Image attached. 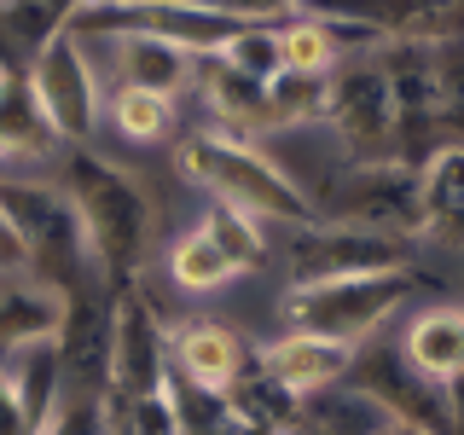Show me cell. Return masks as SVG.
<instances>
[{
  "instance_id": "obj_18",
  "label": "cell",
  "mask_w": 464,
  "mask_h": 435,
  "mask_svg": "<svg viewBox=\"0 0 464 435\" xmlns=\"http://www.w3.org/2000/svg\"><path fill=\"white\" fill-rule=\"evenodd\" d=\"M0 273H29V261H24V244H18V232H12L6 209H0Z\"/></svg>"
},
{
  "instance_id": "obj_17",
  "label": "cell",
  "mask_w": 464,
  "mask_h": 435,
  "mask_svg": "<svg viewBox=\"0 0 464 435\" xmlns=\"http://www.w3.org/2000/svg\"><path fill=\"white\" fill-rule=\"evenodd\" d=\"M157 6H186V12H209V18H232V24H267L273 12H296V0H157Z\"/></svg>"
},
{
  "instance_id": "obj_4",
  "label": "cell",
  "mask_w": 464,
  "mask_h": 435,
  "mask_svg": "<svg viewBox=\"0 0 464 435\" xmlns=\"http://www.w3.org/2000/svg\"><path fill=\"white\" fill-rule=\"evenodd\" d=\"M354 395H366L389 424H406V430H424V435H453L459 430V401L453 389H435L424 383L412 366L401 360V348L389 331H377L354 348L348 360V377H343Z\"/></svg>"
},
{
  "instance_id": "obj_8",
  "label": "cell",
  "mask_w": 464,
  "mask_h": 435,
  "mask_svg": "<svg viewBox=\"0 0 464 435\" xmlns=\"http://www.w3.org/2000/svg\"><path fill=\"white\" fill-rule=\"evenodd\" d=\"M348 360H354L348 343L314 337V331H267V337L250 348L256 377L273 389V395H285L290 406L319 395V389H337L348 377Z\"/></svg>"
},
{
  "instance_id": "obj_15",
  "label": "cell",
  "mask_w": 464,
  "mask_h": 435,
  "mask_svg": "<svg viewBox=\"0 0 464 435\" xmlns=\"http://www.w3.org/2000/svg\"><path fill=\"white\" fill-rule=\"evenodd\" d=\"M192 227L232 261V267L244 273V279L267 267V227L250 221L244 209H232V203H221V198H203L198 215H192Z\"/></svg>"
},
{
  "instance_id": "obj_11",
  "label": "cell",
  "mask_w": 464,
  "mask_h": 435,
  "mask_svg": "<svg viewBox=\"0 0 464 435\" xmlns=\"http://www.w3.org/2000/svg\"><path fill=\"white\" fill-rule=\"evenodd\" d=\"M273 47H279V70H285V76H319V82H325L343 58L372 53V47H383V41L354 35V29L325 24V18H308V12H285V24H273Z\"/></svg>"
},
{
  "instance_id": "obj_7",
  "label": "cell",
  "mask_w": 464,
  "mask_h": 435,
  "mask_svg": "<svg viewBox=\"0 0 464 435\" xmlns=\"http://www.w3.org/2000/svg\"><path fill=\"white\" fill-rule=\"evenodd\" d=\"M250 337L227 319L192 314V319H169L163 325V354H169V383L198 389V395L227 401L238 389V377L250 372Z\"/></svg>"
},
{
  "instance_id": "obj_12",
  "label": "cell",
  "mask_w": 464,
  "mask_h": 435,
  "mask_svg": "<svg viewBox=\"0 0 464 435\" xmlns=\"http://www.w3.org/2000/svg\"><path fill=\"white\" fill-rule=\"evenodd\" d=\"M58 389H64L58 331H53V337H29V343H18V348H6V354H0V395L12 401L24 435L47 418V406L58 401Z\"/></svg>"
},
{
  "instance_id": "obj_5",
  "label": "cell",
  "mask_w": 464,
  "mask_h": 435,
  "mask_svg": "<svg viewBox=\"0 0 464 435\" xmlns=\"http://www.w3.org/2000/svg\"><path fill=\"white\" fill-rule=\"evenodd\" d=\"M325 128L348 145L354 163H389L395 157V93H389L377 47L343 58L325 76Z\"/></svg>"
},
{
  "instance_id": "obj_16",
  "label": "cell",
  "mask_w": 464,
  "mask_h": 435,
  "mask_svg": "<svg viewBox=\"0 0 464 435\" xmlns=\"http://www.w3.org/2000/svg\"><path fill=\"white\" fill-rule=\"evenodd\" d=\"M29 435H111V418H105V395L99 389H58V401L47 406Z\"/></svg>"
},
{
  "instance_id": "obj_6",
  "label": "cell",
  "mask_w": 464,
  "mask_h": 435,
  "mask_svg": "<svg viewBox=\"0 0 464 435\" xmlns=\"http://www.w3.org/2000/svg\"><path fill=\"white\" fill-rule=\"evenodd\" d=\"M169 383V354H163V314L151 308L140 285L111 296V343H105V401H140Z\"/></svg>"
},
{
  "instance_id": "obj_9",
  "label": "cell",
  "mask_w": 464,
  "mask_h": 435,
  "mask_svg": "<svg viewBox=\"0 0 464 435\" xmlns=\"http://www.w3.org/2000/svg\"><path fill=\"white\" fill-rule=\"evenodd\" d=\"M395 348H401V360L424 377V383L453 389L459 395V377H464V314H459L453 296L418 302V308L401 319Z\"/></svg>"
},
{
  "instance_id": "obj_1",
  "label": "cell",
  "mask_w": 464,
  "mask_h": 435,
  "mask_svg": "<svg viewBox=\"0 0 464 435\" xmlns=\"http://www.w3.org/2000/svg\"><path fill=\"white\" fill-rule=\"evenodd\" d=\"M53 180L64 186L70 209L82 221L87 256L105 273V285L128 290L134 279H145L157 261V244H163V203H157L151 180L134 174L128 163H116V157H105L99 145L64 151Z\"/></svg>"
},
{
  "instance_id": "obj_13",
  "label": "cell",
  "mask_w": 464,
  "mask_h": 435,
  "mask_svg": "<svg viewBox=\"0 0 464 435\" xmlns=\"http://www.w3.org/2000/svg\"><path fill=\"white\" fill-rule=\"evenodd\" d=\"M180 116H186L180 99L111 82L105 99H99V134H111L116 145H128V151H157V145H169L180 134Z\"/></svg>"
},
{
  "instance_id": "obj_19",
  "label": "cell",
  "mask_w": 464,
  "mask_h": 435,
  "mask_svg": "<svg viewBox=\"0 0 464 435\" xmlns=\"http://www.w3.org/2000/svg\"><path fill=\"white\" fill-rule=\"evenodd\" d=\"M377 435H424V430H406V424H383Z\"/></svg>"
},
{
  "instance_id": "obj_14",
  "label": "cell",
  "mask_w": 464,
  "mask_h": 435,
  "mask_svg": "<svg viewBox=\"0 0 464 435\" xmlns=\"http://www.w3.org/2000/svg\"><path fill=\"white\" fill-rule=\"evenodd\" d=\"M64 325V296L29 273H0V354Z\"/></svg>"
},
{
  "instance_id": "obj_10",
  "label": "cell",
  "mask_w": 464,
  "mask_h": 435,
  "mask_svg": "<svg viewBox=\"0 0 464 435\" xmlns=\"http://www.w3.org/2000/svg\"><path fill=\"white\" fill-rule=\"evenodd\" d=\"M157 273H163V285L174 290V296L186 302H221L227 290L244 285V273L232 267V261L215 250L209 238H203L198 227H174L163 232V244H157Z\"/></svg>"
},
{
  "instance_id": "obj_2",
  "label": "cell",
  "mask_w": 464,
  "mask_h": 435,
  "mask_svg": "<svg viewBox=\"0 0 464 435\" xmlns=\"http://www.w3.org/2000/svg\"><path fill=\"white\" fill-rule=\"evenodd\" d=\"M430 285L424 267H383V273H348L325 285L273 290V331H314L360 348L366 337L389 331V319L406 314V302Z\"/></svg>"
},
{
  "instance_id": "obj_3",
  "label": "cell",
  "mask_w": 464,
  "mask_h": 435,
  "mask_svg": "<svg viewBox=\"0 0 464 435\" xmlns=\"http://www.w3.org/2000/svg\"><path fill=\"white\" fill-rule=\"evenodd\" d=\"M24 82L35 93L41 122L53 128V140L64 151H82V145H99V99H105V82H99L93 53L82 47L76 29H53L35 53L24 58Z\"/></svg>"
}]
</instances>
